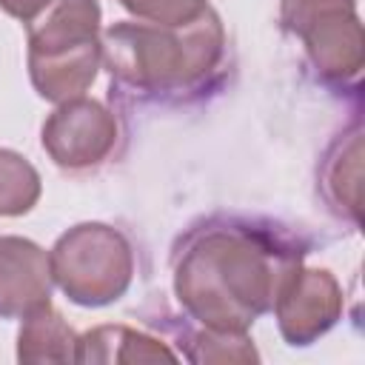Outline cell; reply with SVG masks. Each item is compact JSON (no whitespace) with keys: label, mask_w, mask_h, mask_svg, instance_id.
Returning a JSON list of instances; mask_svg holds the SVG:
<instances>
[{"label":"cell","mask_w":365,"mask_h":365,"mask_svg":"<svg viewBox=\"0 0 365 365\" xmlns=\"http://www.w3.org/2000/svg\"><path fill=\"white\" fill-rule=\"evenodd\" d=\"M308 248L297 231L268 217H202L171 248L174 297L202 328L248 331L274 308L282 279Z\"/></svg>","instance_id":"obj_1"},{"label":"cell","mask_w":365,"mask_h":365,"mask_svg":"<svg viewBox=\"0 0 365 365\" xmlns=\"http://www.w3.org/2000/svg\"><path fill=\"white\" fill-rule=\"evenodd\" d=\"M103 63L111 97L140 106H180L205 97L222 83L228 37L208 6L185 26L120 20L103 29Z\"/></svg>","instance_id":"obj_2"},{"label":"cell","mask_w":365,"mask_h":365,"mask_svg":"<svg viewBox=\"0 0 365 365\" xmlns=\"http://www.w3.org/2000/svg\"><path fill=\"white\" fill-rule=\"evenodd\" d=\"M103 9L97 0H51L29 23V77L48 103L83 97L103 66Z\"/></svg>","instance_id":"obj_3"},{"label":"cell","mask_w":365,"mask_h":365,"mask_svg":"<svg viewBox=\"0 0 365 365\" xmlns=\"http://www.w3.org/2000/svg\"><path fill=\"white\" fill-rule=\"evenodd\" d=\"M51 279L83 308H103L125 297L134 279V248L128 237L106 222H77L48 251Z\"/></svg>","instance_id":"obj_4"},{"label":"cell","mask_w":365,"mask_h":365,"mask_svg":"<svg viewBox=\"0 0 365 365\" xmlns=\"http://www.w3.org/2000/svg\"><path fill=\"white\" fill-rule=\"evenodd\" d=\"M279 23L294 34L314 77L334 91H359L365 37L356 0H279Z\"/></svg>","instance_id":"obj_5"},{"label":"cell","mask_w":365,"mask_h":365,"mask_svg":"<svg viewBox=\"0 0 365 365\" xmlns=\"http://www.w3.org/2000/svg\"><path fill=\"white\" fill-rule=\"evenodd\" d=\"M117 137L120 125L114 111L86 94L57 103L40 131L43 151L63 171H88L103 165L111 157Z\"/></svg>","instance_id":"obj_6"},{"label":"cell","mask_w":365,"mask_h":365,"mask_svg":"<svg viewBox=\"0 0 365 365\" xmlns=\"http://www.w3.org/2000/svg\"><path fill=\"white\" fill-rule=\"evenodd\" d=\"M345 297L336 277L328 268L297 265L279 285L274 299V317L282 339L291 348L314 345L342 319Z\"/></svg>","instance_id":"obj_7"},{"label":"cell","mask_w":365,"mask_h":365,"mask_svg":"<svg viewBox=\"0 0 365 365\" xmlns=\"http://www.w3.org/2000/svg\"><path fill=\"white\" fill-rule=\"evenodd\" d=\"M51 288L48 251L34 240L0 234V317L23 319L51 302Z\"/></svg>","instance_id":"obj_8"},{"label":"cell","mask_w":365,"mask_h":365,"mask_svg":"<svg viewBox=\"0 0 365 365\" xmlns=\"http://www.w3.org/2000/svg\"><path fill=\"white\" fill-rule=\"evenodd\" d=\"M359 165H362V125H348L325 151L319 163V194L339 217L359 225Z\"/></svg>","instance_id":"obj_9"},{"label":"cell","mask_w":365,"mask_h":365,"mask_svg":"<svg viewBox=\"0 0 365 365\" xmlns=\"http://www.w3.org/2000/svg\"><path fill=\"white\" fill-rule=\"evenodd\" d=\"M180 354L171 351L163 339L137 331L131 325H97L86 334H77L74 362L111 365V362H177Z\"/></svg>","instance_id":"obj_10"},{"label":"cell","mask_w":365,"mask_h":365,"mask_svg":"<svg viewBox=\"0 0 365 365\" xmlns=\"http://www.w3.org/2000/svg\"><path fill=\"white\" fill-rule=\"evenodd\" d=\"M77 334L63 319V314L48 302L23 317L17 331V359L20 362H74Z\"/></svg>","instance_id":"obj_11"},{"label":"cell","mask_w":365,"mask_h":365,"mask_svg":"<svg viewBox=\"0 0 365 365\" xmlns=\"http://www.w3.org/2000/svg\"><path fill=\"white\" fill-rule=\"evenodd\" d=\"M182 359L208 365V362H259L254 339L248 331H214L197 325L182 331Z\"/></svg>","instance_id":"obj_12"},{"label":"cell","mask_w":365,"mask_h":365,"mask_svg":"<svg viewBox=\"0 0 365 365\" xmlns=\"http://www.w3.org/2000/svg\"><path fill=\"white\" fill-rule=\"evenodd\" d=\"M43 194L40 171L20 151L0 148V217L29 214Z\"/></svg>","instance_id":"obj_13"},{"label":"cell","mask_w":365,"mask_h":365,"mask_svg":"<svg viewBox=\"0 0 365 365\" xmlns=\"http://www.w3.org/2000/svg\"><path fill=\"white\" fill-rule=\"evenodd\" d=\"M125 11H131L137 20L160 23V26H185L197 20L208 0H117Z\"/></svg>","instance_id":"obj_14"},{"label":"cell","mask_w":365,"mask_h":365,"mask_svg":"<svg viewBox=\"0 0 365 365\" xmlns=\"http://www.w3.org/2000/svg\"><path fill=\"white\" fill-rule=\"evenodd\" d=\"M48 6H51V0H0V9H3L9 17L26 23V26H29L31 20H37Z\"/></svg>","instance_id":"obj_15"}]
</instances>
